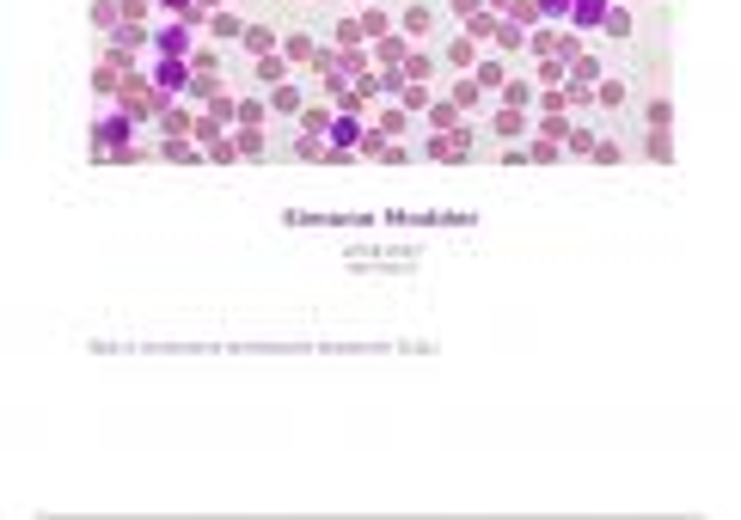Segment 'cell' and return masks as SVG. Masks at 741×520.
<instances>
[{"mask_svg":"<svg viewBox=\"0 0 741 520\" xmlns=\"http://www.w3.org/2000/svg\"><path fill=\"white\" fill-rule=\"evenodd\" d=\"M190 49H196V25H185V19H153V56H185V61H190Z\"/></svg>","mask_w":741,"mask_h":520,"instance_id":"cell-1","label":"cell"},{"mask_svg":"<svg viewBox=\"0 0 741 520\" xmlns=\"http://www.w3.org/2000/svg\"><path fill=\"white\" fill-rule=\"evenodd\" d=\"M147 74H153V86H160L165 99L190 92V61L185 56H153V61H147Z\"/></svg>","mask_w":741,"mask_h":520,"instance_id":"cell-2","label":"cell"},{"mask_svg":"<svg viewBox=\"0 0 741 520\" xmlns=\"http://www.w3.org/2000/svg\"><path fill=\"white\" fill-rule=\"evenodd\" d=\"M276 49L289 56V68H319V56H325V49H319V37H312L307 25H289V31H282V43H276Z\"/></svg>","mask_w":741,"mask_h":520,"instance_id":"cell-3","label":"cell"},{"mask_svg":"<svg viewBox=\"0 0 741 520\" xmlns=\"http://www.w3.org/2000/svg\"><path fill=\"white\" fill-rule=\"evenodd\" d=\"M478 56H484V49H478V37H472V31H453V37L441 43V68H453V74H472V68H478Z\"/></svg>","mask_w":741,"mask_h":520,"instance_id":"cell-4","label":"cell"},{"mask_svg":"<svg viewBox=\"0 0 741 520\" xmlns=\"http://www.w3.org/2000/svg\"><path fill=\"white\" fill-rule=\"evenodd\" d=\"M246 74L270 92V86H282V80H289V56H282V49H270V56H246Z\"/></svg>","mask_w":741,"mask_h":520,"instance_id":"cell-5","label":"cell"},{"mask_svg":"<svg viewBox=\"0 0 741 520\" xmlns=\"http://www.w3.org/2000/svg\"><path fill=\"white\" fill-rule=\"evenodd\" d=\"M208 37H215V43H239V37H246V19H239L233 6H215V13H208Z\"/></svg>","mask_w":741,"mask_h":520,"instance_id":"cell-6","label":"cell"},{"mask_svg":"<svg viewBox=\"0 0 741 520\" xmlns=\"http://www.w3.org/2000/svg\"><path fill=\"white\" fill-rule=\"evenodd\" d=\"M405 31H411V37H429L435 25H441V6H429V0H411V6H405Z\"/></svg>","mask_w":741,"mask_h":520,"instance_id":"cell-7","label":"cell"},{"mask_svg":"<svg viewBox=\"0 0 741 520\" xmlns=\"http://www.w3.org/2000/svg\"><path fill=\"white\" fill-rule=\"evenodd\" d=\"M362 135H368V129H362V117H355V111H344V117H331V147H350V154H355V147H362Z\"/></svg>","mask_w":741,"mask_h":520,"instance_id":"cell-8","label":"cell"},{"mask_svg":"<svg viewBox=\"0 0 741 520\" xmlns=\"http://www.w3.org/2000/svg\"><path fill=\"white\" fill-rule=\"evenodd\" d=\"M625 104H631V80H600L595 111H607V117H625Z\"/></svg>","mask_w":741,"mask_h":520,"instance_id":"cell-9","label":"cell"},{"mask_svg":"<svg viewBox=\"0 0 741 520\" xmlns=\"http://www.w3.org/2000/svg\"><path fill=\"white\" fill-rule=\"evenodd\" d=\"M264 99H270V117H301V99H307V92H301L294 80H282V86H270Z\"/></svg>","mask_w":741,"mask_h":520,"instance_id":"cell-10","label":"cell"},{"mask_svg":"<svg viewBox=\"0 0 741 520\" xmlns=\"http://www.w3.org/2000/svg\"><path fill=\"white\" fill-rule=\"evenodd\" d=\"M600 31H607V37H619V43H631V37H638L631 6H625V0H613V6H607V19H600Z\"/></svg>","mask_w":741,"mask_h":520,"instance_id":"cell-11","label":"cell"},{"mask_svg":"<svg viewBox=\"0 0 741 520\" xmlns=\"http://www.w3.org/2000/svg\"><path fill=\"white\" fill-rule=\"evenodd\" d=\"M613 0H570V31H600Z\"/></svg>","mask_w":741,"mask_h":520,"instance_id":"cell-12","label":"cell"},{"mask_svg":"<svg viewBox=\"0 0 741 520\" xmlns=\"http://www.w3.org/2000/svg\"><path fill=\"white\" fill-rule=\"evenodd\" d=\"M527 129H534V122H527V111H515V104H503V111L491 117V135L496 141H515V135H527Z\"/></svg>","mask_w":741,"mask_h":520,"instance_id":"cell-13","label":"cell"},{"mask_svg":"<svg viewBox=\"0 0 741 520\" xmlns=\"http://www.w3.org/2000/svg\"><path fill=\"white\" fill-rule=\"evenodd\" d=\"M453 111H484V86L472 80V74H453V92H448Z\"/></svg>","mask_w":741,"mask_h":520,"instance_id":"cell-14","label":"cell"},{"mask_svg":"<svg viewBox=\"0 0 741 520\" xmlns=\"http://www.w3.org/2000/svg\"><path fill=\"white\" fill-rule=\"evenodd\" d=\"M153 122H160V135H165V141H178V135H190V129H196V117H190L185 104H165Z\"/></svg>","mask_w":741,"mask_h":520,"instance_id":"cell-15","label":"cell"},{"mask_svg":"<svg viewBox=\"0 0 741 520\" xmlns=\"http://www.w3.org/2000/svg\"><path fill=\"white\" fill-rule=\"evenodd\" d=\"M276 43H282V37H276V25H264V19H258V25H246V37H239V49H246V56H270Z\"/></svg>","mask_w":741,"mask_h":520,"instance_id":"cell-16","label":"cell"},{"mask_svg":"<svg viewBox=\"0 0 741 520\" xmlns=\"http://www.w3.org/2000/svg\"><path fill=\"white\" fill-rule=\"evenodd\" d=\"M405 56H411V43H405V37H392V31H386V37H374V61H380V68H398Z\"/></svg>","mask_w":741,"mask_h":520,"instance_id":"cell-17","label":"cell"},{"mask_svg":"<svg viewBox=\"0 0 741 520\" xmlns=\"http://www.w3.org/2000/svg\"><path fill=\"white\" fill-rule=\"evenodd\" d=\"M527 43H534V56H557V43H564V25H545V19H539Z\"/></svg>","mask_w":741,"mask_h":520,"instance_id":"cell-18","label":"cell"},{"mask_svg":"<svg viewBox=\"0 0 741 520\" xmlns=\"http://www.w3.org/2000/svg\"><path fill=\"white\" fill-rule=\"evenodd\" d=\"M472 80L484 86V92H491V86H496V92H503V80H509V68H503V61H491V56H478V68H472Z\"/></svg>","mask_w":741,"mask_h":520,"instance_id":"cell-19","label":"cell"},{"mask_svg":"<svg viewBox=\"0 0 741 520\" xmlns=\"http://www.w3.org/2000/svg\"><path fill=\"white\" fill-rule=\"evenodd\" d=\"M435 68H441V56H405V61H398L405 80H435Z\"/></svg>","mask_w":741,"mask_h":520,"instance_id":"cell-20","label":"cell"},{"mask_svg":"<svg viewBox=\"0 0 741 520\" xmlns=\"http://www.w3.org/2000/svg\"><path fill=\"white\" fill-rule=\"evenodd\" d=\"M301 135H331V111H325V104H301Z\"/></svg>","mask_w":741,"mask_h":520,"instance_id":"cell-21","label":"cell"},{"mask_svg":"<svg viewBox=\"0 0 741 520\" xmlns=\"http://www.w3.org/2000/svg\"><path fill=\"white\" fill-rule=\"evenodd\" d=\"M509 25H521V31H534L539 25V0H509V13H503Z\"/></svg>","mask_w":741,"mask_h":520,"instance_id":"cell-22","label":"cell"},{"mask_svg":"<svg viewBox=\"0 0 741 520\" xmlns=\"http://www.w3.org/2000/svg\"><path fill=\"white\" fill-rule=\"evenodd\" d=\"M496 49H503V56H521V25H509V19H496Z\"/></svg>","mask_w":741,"mask_h":520,"instance_id":"cell-23","label":"cell"},{"mask_svg":"<svg viewBox=\"0 0 741 520\" xmlns=\"http://www.w3.org/2000/svg\"><path fill=\"white\" fill-rule=\"evenodd\" d=\"M331 37H337V49H362V19H337Z\"/></svg>","mask_w":741,"mask_h":520,"instance_id":"cell-24","label":"cell"},{"mask_svg":"<svg viewBox=\"0 0 741 520\" xmlns=\"http://www.w3.org/2000/svg\"><path fill=\"white\" fill-rule=\"evenodd\" d=\"M503 104L527 111V104H534V86H527V80H503Z\"/></svg>","mask_w":741,"mask_h":520,"instance_id":"cell-25","label":"cell"},{"mask_svg":"<svg viewBox=\"0 0 741 520\" xmlns=\"http://www.w3.org/2000/svg\"><path fill=\"white\" fill-rule=\"evenodd\" d=\"M386 13H380V6H362V37H386Z\"/></svg>","mask_w":741,"mask_h":520,"instance_id":"cell-26","label":"cell"},{"mask_svg":"<svg viewBox=\"0 0 741 520\" xmlns=\"http://www.w3.org/2000/svg\"><path fill=\"white\" fill-rule=\"evenodd\" d=\"M539 19H545V25H570V0H539Z\"/></svg>","mask_w":741,"mask_h":520,"instance_id":"cell-27","label":"cell"},{"mask_svg":"<svg viewBox=\"0 0 741 520\" xmlns=\"http://www.w3.org/2000/svg\"><path fill=\"white\" fill-rule=\"evenodd\" d=\"M570 154H588V147H595V129H588V122H570Z\"/></svg>","mask_w":741,"mask_h":520,"instance_id":"cell-28","label":"cell"},{"mask_svg":"<svg viewBox=\"0 0 741 520\" xmlns=\"http://www.w3.org/2000/svg\"><path fill=\"white\" fill-rule=\"evenodd\" d=\"M215 68H221L215 49H190V74H215Z\"/></svg>","mask_w":741,"mask_h":520,"instance_id":"cell-29","label":"cell"},{"mask_svg":"<svg viewBox=\"0 0 741 520\" xmlns=\"http://www.w3.org/2000/svg\"><path fill=\"white\" fill-rule=\"evenodd\" d=\"M233 147H239V154H246V160H258V154H264V135H258V122H251L246 135L233 141Z\"/></svg>","mask_w":741,"mask_h":520,"instance_id":"cell-30","label":"cell"},{"mask_svg":"<svg viewBox=\"0 0 741 520\" xmlns=\"http://www.w3.org/2000/svg\"><path fill=\"white\" fill-rule=\"evenodd\" d=\"M539 86H564V61H557V56L539 61Z\"/></svg>","mask_w":741,"mask_h":520,"instance_id":"cell-31","label":"cell"},{"mask_svg":"<svg viewBox=\"0 0 741 520\" xmlns=\"http://www.w3.org/2000/svg\"><path fill=\"white\" fill-rule=\"evenodd\" d=\"M448 13L466 25V19H478V13H484V0H448Z\"/></svg>","mask_w":741,"mask_h":520,"instance_id":"cell-32","label":"cell"},{"mask_svg":"<svg viewBox=\"0 0 741 520\" xmlns=\"http://www.w3.org/2000/svg\"><path fill=\"white\" fill-rule=\"evenodd\" d=\"M643 154H650V160H674V147H668V135H662V129L643 141Z\"/></svg>","mask_w":741,"mask_h":520,"instance_id":"cell-33","label":"cell"},{"mask_svg":"<svg viewBox=\"0 0 741 520\" xmlns=\"http://www.w3.org/2000/svg\"><path fill=\"white\" fill-rule=\"evenodd\" d=\"M405 129H411L405 111H386V117H380V135H405Z\"/></svg>","mask_w":741,"mask_h":520,"instance_id":"cell-34","label":"cell"},{"mask_svg":"<svg viewBox=\"0 0 741 520\" xmlns=\"http://www.w3.org/2000/svg\"><path fill=\"white\" fill-rule=\"evenodd\" d=\"M153 6H160V19H185L196 0H153Z\"/></svg>","mask_w":741,"mask_h":520,"instance_id":"cell-35","label":"cell"},{"mask_svg":"<svg viewBox=\"0 0 741 520\" xmlns=\"http://www.w3.org/2000/svg\"><path fill=\"white\" fill-rule=\"evenodd\" d=\"M564 135H570V122H557V117L539 122V141H564Z\"/></svg>","mask_w":741,"mask_h":520,"instance_id":"cell-36","label":"cell"},{"mask_svg":"<svg viewBox=\"0 0 741 520\" xmlns=\"http://www.w3.org/2000/svg\"><path fill=\"white\" fill-rule=\"evenodd\" d=\"M307 6H319V0H307Z\"/></svg>","mask_w":741,"mask_h":520,"instance_id":"cell-37","label":"cell"},{"mask_svg":"<svg viewBox=\"0 0 741 520\" xmlns=\"http://www.w3.org/2000/svg\"><path fill=\"white\" fill-rule=\"evenodd\" d=\"M662 6H668V0H662Z\"/></svg>","mask_w":741,"mask_h":520,"instance_id":"cell-38","label":"cell"}]
</instances>
